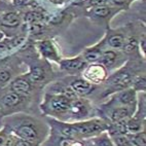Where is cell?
Here are the masks:
<instances>
[{"instance_id": "1", "label": "cell", "mask_w": 146, "mask_h": 146, "mask_svg": "<svg viewBox=\"0 0 146 146\" xmlns=\"http://www.w3.org/2000/svg\"><path fill=\"white\" fill-rule=\"evenodd\" d=\"M4 125H7L18 138L39 145L44 141L48 132L47 127L40 120L25 114L11 116Z\"/></svg>"}, {"instance_id": "2", "label": "cell", "mask_w": 146, "mask_h": 146, "mask_svg": "<svg viewBox=\"0 0 146 146\" xmlns=\"http://www.w3.org/2000/svg\"><path fill=\"white\" fill-rule=\"evenodd\" d=\"M71 101L72 100L68 99L67 97L63 95L47 93L44 95L43 101L40 104L39 108L44 115L61 120L69 114Z\"/></svg>"}, {"instance_id": "3", "label": "cell", "mask_w": 146, "mask_h": 146, "mask_svg": "<svg viewBox=\"0 0 146 146\" xmlns=\"http://www.w3.org/2000/svg\"><path fill=\"white\" fill-rule=\"evenodd\" d=\"M75 128L79 140H88L100 135L103 132H107L108 121L103 118H92L86 120H79L72 123Z\"/></svg>"}, {"instance_id": "4", "label": "cell", "mask_w": 146, "mask_h": 146, "mask_svg": "<svg viewBox=\"0 0 146 146\" xmlns=\"http://www.w3.org/2000/svg\"><path fill=\"white\" fill-rule=\"evenodd\" d=\"M135 76V74H132V71L129 70L128 68H123V69L118 70L110 77H107V79L105 80L109 89L105 91L103 96H109L111 93H116L121 90L131 88Z\"/></svg>"}, {"instance_id": "5", "label": "cell", "mask_w": 146, "mask_h": 146, "mask_svg": "<svg viewBox=\"0 0 146 146\" xmlns=\"http://www.w3.org/2000/svg\"><path fill=\"white\" fill-rule=\"evenodd\" d=\"M137 92L133 88L121 90L119 92H116L110 98V100L106 104L103 105L104 107H113V106H137Z\"/></svg>"}, {"instance_id": "6", "label": "cell", "mask_w": 146, "mask_h": 146, "mask_svg": "<svg viewBox=\"0 0 146 146\" xmlns=\"http://www.w3.org/2000/svg\"><path fill=\"white\" fill-rule=\"evenodd\" d=\"M107 77L108 71L101 63H92L91 65L86 66L84 70V79L95 86L104 82Z\"/></svg>"}, {"instance_id": "7", "label": "cell", "mask_w": 146, "mask_h": 146, "mask_svg": "<svg viewBox=\"0 0 146 146\" xmlns=\"http://www.w3.org/2000/svg\"><path fill=\"white\" fill-rule=\"evenodd\" d=\"M50 133L56 135L59 138H73L78 139V135L75 128L73 127L72 123H66L60 119L50 118Z\"/></svg>"}, {"instance_id": "8", "label": "cell", "mask_w": 146, "mask_h": 146, "mask_svg": "<svg viewBox=\"0 0 146 146\" xmlns=\"http://www.w3.org/2000/svg\"><path fill=\"white\" fill-rule=\"evenodd\" d=\"M106 109L107 120L108 123H117L121 120H125L130 118L134 114L136 107L131 106H113L104 107Z\"/></svg>"}, {"instance_id": "9", "label": "cell", "mask_w": 146, "mask_h": 146, "mask_svg": "<svg viewBox=\"0 0 146 146\" xmlns=\"http://www.w3.org/2000/svg\"><path fill=\"white\" fill-rule=\"evenodd\" d=\"M92 111V105L89 100L86 98H77L75 100H72L69 109V114L72 115L73 117L81 118L86 117Z\"/></svg>"}, {"instance_id": "10", "label": "cell", "mask_w": 146, "mask_h": 146, "mask_svg": "<svg viewBox=\"0 0 146 146\" xmlns=\"http://www.w3.org/2000/svg\"><path fill=\"white\" fill-rule=\"evenodd\" d=\"M26 98L27 96L20 95L18 93H15V92L7 91L0 97V105H1L0 107H2L3 110L8 112L9 110L21 106L24 102L26 101Z\"/></svg>"}, {"instance_id": "11", "label": "cell", "mask_w": 146, "mask_h": 146, "mask_svg": "<svg viewBox=\"0 0 146 146\" xmlns=\"http://www.w3.org/2000/svg\"><path fill=\"white\" fill-rule=\"evenodd\" d=\"M32 89H33V84L30 82L27 75L18 76L13 80H11L8 84V91L15 92V93L24 95V96H28L32 92Z\"/></svg>"}, {"instance_id": "12", "label": "cell", "mask_w": 146, "mask_h": 146, "mask_svg": "<svg viewBox=\"0 0 146 146\" xmlns=\"http://www.w3.org/2000/svg\"><path fill=\"white\" fill-rule=\"evenodd\" d=\"M36 46L39 54L44 59L54 61V62H57V63H59L61 61V58L59 56L57 47L52 43V40L45 39V40H41V41H38L36 43Z\"/></svg>"}, {"instance_id": "13", "label": "cell", "mask_w": 146, "mask_h": 146, "mask_svg": "<svg viewBox=\"0 0 146 146\" xmlns=\"http://www.w3.org/2000/svg\"><path fill=\"white\" fill-rule=\"evenodd\" d=\"M68 86H70L71 90L74 92V94L78 98H86V96H89L90 94H92L96 90L95 84H91L84 78L73 79Z\"/></svg>"}, {"instance_id": "14", "label": "cell", "mask_w": 146, "mask_h": 146, "mask_svg": "<svg viewBox=\"0 0 146 146\" xmlns=\"http://www.w3.org/2000/svg\"><path fill=\"white\" fill-rule=\"evenodd\" d=\"M22 24V17L17 11H6L0 17V27L2 29H16Z\"/></svg>"}, {"instance_id": "15", "label": "cell", "mask_w": 146, "mask_h": 146, "mask_svg": "<svg viewBox=\"0 0 146 146\" xmlns=\"http://www.w3.org/2000/svg\"><path fill=\"white\" fill-rule=\"evenodd\" d=\"M60 67L62 70L70 71V72H75V71L82 70L86 65V62L84 60L81 56L75 58H70V59H61L59 62Z\"/></svg>"}, {"instance_id": "16", "label": "cell", "mask_w": 146, "mask_h": 146, "mask_svg": "<svg viewBox=\"0 0 146 146\" xmlns=\"http://www.w3.org/2000/svg\"><path fill=\"white\" fill-rule=\"evenodd\" d=\"M26 75L32 84H38L45 80L46 72H45L43 67L36 65V66H31L30 67V71H29L28 74H26Z\"/></svg>"}, {"instance_id": "17", "label": "cell", "mask_w": 146, "mask_h": 146, "mask_svg": "<svg viewBox=\"0 0 146 146\" xmlns=\"http://www.w3.org/2000/svg\"><path fill=\"white\" fill-rule=\"evenodd\" d=\"M103 41L100 44H97L93 47H90L88 50H86L84 52V60L86 63H99L100 59H101L102 52H103Z\"/></svg>"}, {"instance_id": "18", "label": "cell", "mask_w": 146, "mask_h": 146, "mask_svg": "<svg viewBox=\"0 0 146 146\" xmlns=\"http://www.w3.org/2000/svg\"><path fill=\"white\" fill-rule=\"evenodd\" d=\"M17 137L7 125H4L0 130V146H13Z\"/></svg>"}, {"instance_id": "19", "label": "cell", "mask_w": 146, "mask_h": 146, "mask_svg": "<svg viewBox=\"0 0 146 146\" xmlns=\"http://www.w3.org/2000/svg\"><path fill=\"white\" fill-rule=\"evenodd\" d=\"M84 141L86 144H89V146H113L111 138L107 132H103L96 137H93Z\"/></svg>"}, {"instance_id": "20", "label": "cell", "mask_w": 146, "mask_h": 146, "mask_svg": "<svg viewBox=\"0 0 146 146\" xmlns=\"http://www.w3.org/2000/svg\"><path fill=\"white\" fill-rule=\"evenodd\" d=\"M117 58H118L117 52H114V50H103L99 63H101L106 69H109V68L113 67L115 65V62L117 61Z\"/></svg>"}, {"instance_id": "21", "label": "cell", "mask_w": 146, "mask_h": 146, "mask_svg": "<svg viewBox=\"0 0 146 146\" xmlns=\"http://www.w3.org/2000/svg\"><path fill=\"white\" fill-rule=\"evenodd\" d=\"M24 40H25V38L21 36L13 37V38H9V39L0 40V52H4V50H8L20 46L24 42Z\"/></svg>"}, {"instance_id": "22", "label": "cell", "mask_w": 146, "mask_h": 146, "mask_svg": "<svg viewBox=\"0 0 146 146\" xmlns=\"http://www.w3.org/2000/svg\"><path fill=\"white\" fill-rule=\"evenodd\" d=\"M106 41L107 44L109 45L110 47H113V48H116V50H121L123 46V43L125 41V38L123 34L114 33L112 35H110Z\"/></svg>"}, {"instance_id": "23", "label": "cell", "mask_w": 146, "mask_h": 146, "mask_svg": "<svg viewBox=\"0 0 146 146\" xmlns=\"http://www.w3.org/2000/svg\"><path fill=\"white\" fill-rule=\"evenodd\" d=\"M91 15L95 18H101L105 19L108 16L112 15V8L107 5H101V6H94L91 9Z\"/></svg>"}, {"instance_id": "24", "label": "cell", "mask_w": 146, "mask_h": 146, "mask_svg": "<svg viewBox=\"0 0 146 146\" xmlns=\"http://www.w3.org/2000/svg\"><path fill=\"white\" fill-rule=\"evenodd\" d=\"M133 146H146V132L145 129L134 134H128Z\"/></svg>"}, {"instance_id": "25", "label": "cell", "mask_w": 146, "mask_h": 146, "mask_svg": "<svg viewBox=\"0 0 146 146\" xmlns=\"http://www.w3.org/2000/svg\"><path fill=\"white\" fill-rule=\"evenodd\" d=\"M110 138L112 141L113 146H133L128 134H125V135H113L110 136Z\"/></svg>"}, {"instance_id": "26", "label": "cell", "mask_w": 146, "mask_h": 146, "mask_svg": "<svg viewBox=\"0 0 146 146\" xmlns=\"http://www.w3.org/2000/svg\"><path fill=\"white\" fill-rule=\"evenodd\" d=\"M131 88H133L137 93H138V92H143L144 93L146 90V81H145L144 75L135 76V78H134L133 82H132Z\"/></svg>"}, {"instance_id": "27", "label": "cell", "mask_w": 146, "mask_h": 146, "mask_svg": "<svg viewBox=\"0 0 146 146\" xmlns=\"http://www.w3.org/2000/svg\"><path fill=\"white\" fill-rule=\"evenodd\" d=\"M11 77H13V73L11 70H8L6 68H1L0 69V88H3L9 84Z\"/></svg>"}, {"instance_id": "28", "label": "cell", "mask_w": 146, "mask_h": 146, "mask_svg": "<svg viewBox=\"0 0 146 146\" xmlns=\"http://www.w3.org/2000/svg\"><path fill=\"white\" fill-rule=\"evenodd\" d=\"M138 47V40L136 39L135 37H130L128 39H125V43H123V46L121 50L125 52H133L137 50Z\"/></svg>"}, {"instance_id": "29", "label": "cell", "mask_w": 146, "mask_h": 146, "mask_svg": "<svg viewBox=\"0 0 146 146\" xmlns=\"http://www.w3.org/2000/svg\"><path fill=\"white\" fill-rule=\"evenodd\" d=\"M59 146H86L84 140L73 138H60Z\"/></svg>"}, {"instance_id": "30", "label": "cell", "mask_w": 146, "mask_h": 146, "mask_svg": "<svg viewBox=\"0 0 146 146\" xmlns=\"http://www.w3.org/2000/svg\"><path fill=\"white\" fill-rule=\"evenodd\" d=\"M13 146H40V145L39 144H35V143H32V142H29V141H25V140H23V139L17 138Z\"/></svg>"}, {"instance_id": "31", "label": "cell", "mask_w": 146, "mask_h": 146, "mask_svg": "<svg viewBox=\"0 0 146 146\" xmlns=\"http://www.w3.org/2000/svg\"><path fill=\"white\" fill-rule=\"evenodd\" d=\"M108 0H90V4H91L93 7L94 6H101V5H105L107 3Z\"/></svg>"}, {"instance_id": "32", "label": "cell", "mask_w": 146, "mask_h": 146, "mask_svg": "<svg viewBox=\"0 0 146 146\" xmlns=\"http://www.w3.org/2000/svg\"><path fill=\"white\" fill-rule=\"evenodd\" d=\"M128 1L129 0H112V2L114 4L118 6H125V5H128Z\"/></svg>"}, {"instance_id": "33", "label": "cell", "mask_w": 146, "mask_h": 146, "mask_svg": "<svg viewBox=\"0 0 146 146\" xmlns=\"http://www.w3.org/2000/svg\"><path fill=\"white\" fill-rule=\"evenodd\" d=\"M3 39V33H2V31L0 30V40H2Z\"/></svg>"}, {"instance_id": "34", "label": "cell", "mask_w": 146, "mask_h": 146, "mask_svg": "<svg viewBox=\"0 0 146 146\" xmlns=\"http://www.w3.org/2000/svg\"><path fill=\"white\" fill-rule=\"evenodd\" d=\"M52 2H55V3H58V2H60V0H50Z\"/></svg>"}, {"instance_id": "35", "label": "cell", "mask_w": 146, "mask_h": 146, "mask_svg": "<svg viewBox=\"0 0 146 146\" xmlns=\"http://www.w3.org/2000/svg\"><path fill=\"white\" fill-rule=\"evenodd\" d=\"M0 17H1V13H0Z\"/></svg>"}, {"instance_id": "36", "label": "cell", "mask_w": 146, "mask_h": 146, "mask_svg": "<svg viewBox=\"0 0 146 146\" xmlns=\"http://www.w3.org/2000/svg\"><path fill=\"white\" fill-rule=\"evenodd\" d=\"M129 1H132V0H129Z\"/></svg>"}]
</instances>
